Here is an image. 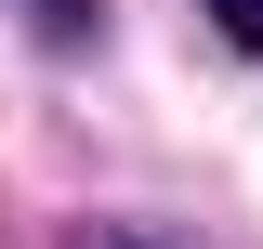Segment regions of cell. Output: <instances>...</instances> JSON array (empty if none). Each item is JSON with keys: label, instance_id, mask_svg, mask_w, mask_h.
I'll return each mask as SVG.
<instances>
[{"label": "cell", "instance_id": "obj_3", "mask_svg": "<svg viewBox=\"0 0 263 249\" xmlns=\"http://www.w3.org/2000/svg\"><path fill=\"white\" fill-rule=\"evenodd\" d=\"M211 13H224V39H237V53L263 39V0H211Z\"/></svg>", "mask_w": 263, "mask_h": 249}, {"label": "cell", "instance_id": "obj_2", "mask_svg": "<svg viewBox=\"0 0 263 249\" xmlns=\"http://www.w3.org/2000/svg\"><path fill=\"white\" fill-rule=\"evenodd\" d=\"M66 249H171V236H145V223H79Z\"/></svg>", "mask_w": 263, "mask_h": 249}, {"label": "cell", "instance_id": "obj_1", "mask_svg": "<svg viewBox=\"0 0 263 249\" xmlns=\"http://www.w3.org/2000/svg\"><path fill=\"white\" fill-rule=\"evenodd\" d=\"M13 13H27L40 39H79V27H92V13H105V0H13Z\"/></svg>", "mask_w": 263, "mask_h": 249}]
</instances>
